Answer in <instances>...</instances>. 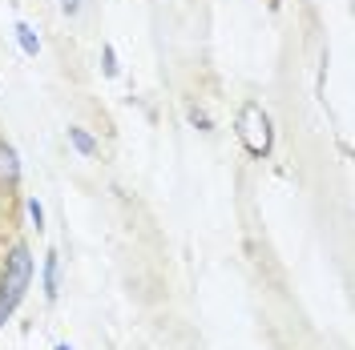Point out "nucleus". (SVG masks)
<instances>
[{"mask_svg": "<svg viewBox=\"0 0 355 350\" xmlns=\"http://www.w3.org/2000/svg\"><path fill=\"white\" fill-rule=\"evenodd\" d=\"M12 33H17V44H21L24 57H41V37H37V28L28 21H17L12 24Z\"/></svg>", "mask_w": 355, "mask_h": 350, "instance_id": "nucleus-6", "label": "nucleus"}, {"mask_svg": "<svg viewBox=\"0 0 355 350\" xmlns=\"http://www.w3.org/2000/svg\"><path fill=\"white\" fill-rule=\"evenodd\" d=\"M17 181H21V154L12 149V141H0V185L17 190Z\"/></svg>", "mask_w": 355, "mask_h": 350, "instance_id": "nucleus-3", "label": "nucleus"}, {"mask_svg": "<svg viewBox=\"0 0 355 350\" xmlns=\"http://www.w3.org/2000/svg\"><path fill=\"white\" fill-rule=\"evenodd\" d=\"M41 286H44V298L49 302H57V294H61V254H44V270H41Z\"/></svg>", "mask_w": 355, "mask_h": 350, "instance_id": "nucleus-4", "label": "nucleus"}, {"mask_svg": "<svg viewBox=\"0 0 355 350\" xmlns=\"http://www.w3.org/2000/svg\"><path fill=\"white\" fill-rule=\"evenodd\" d=\"M33 274H37V262H33V250L17 241L4 258V270H0V326L17 314V306L24 302V290L33 286Z\"/></svg>", "mask_w": 355, "mask_h": 350, "instance_id": "nucleus-1", "label": "nucleus"}, {"mask_svg": "<svg viewBox=\"0 0 355 350\" xmlns=\"http://www.w3.org/2000/svg\"><path fill=\"white\" fill-rule=\"evenodd\" d=\"M101 73H105V77H117V73H121V65H117V48H113V44H101Z\"/></svg>", "mask_w": 355, "mask_h": 350, "instance_id": "nucleus-7", "label": "nucleus"}, {"mask_svg": "<svg viewBox=\"0 0 355 350\" xmlns=\"http://www.w3.org/2000/svg\"><path fill=\"white\" fill-rule=\"evenodd\" d=\"M65 137H69V145H73V149H77L81 157H97V154H101L97 137H93V133H89L85 125H69V129H65Z\"/></svg>", "mask_w": 355, "mask_h": 350, "instance_id": "nucleus-5", "label": "nucleus"}, {"mask_svg": "<svg viewBox=\"0 0 355 350\" xmlns=\"http://www.w3.org/2000/svg\"><path fill=\"white\" fill-rule=\"evenodd\" d=\"M234 137L246 149V157H254V161L270 157V149H275V121H270V113L259 101H243L239 117H234Z\"/></svg>", "mask_w": 355, "mask_h": 350, "instance_id": "nucleus-2", "label": "nucleus"}, {"mask_svg": "<svg viewBox=\"0 0 355 350\" xmlns=\"http://www.w3.org/2000/svg\"><path fill=\"white\" fill-rule=\"evenodd\" d=\"M85 4H89V0H57V8H61V12H65L69 21H77V17H81V12H85Z\"/></svg>", "mask_w": 355, "mask_h": 350, "instance_id": "nucleus-9", "label": "nucleus"}, {"mask_svg": "<svg viewBox=\"0 0 355 350\" xmlns=\"http://www.w3.org/2000/svg\"><path fill=\"white\" fill-rule=\"evenodd\" d=\"M57 350H73V347H69V342H57Z\"/></svg>", "mask_w": 355, "mask_h": 350, "instance_id": "nucleus-11", "label": "nucleus"}, {"mask_svg": "<svg viewBox=\"0 0 355 350\" xmlns=\"http://www.w3.org/2000/svg\"><path fill=\"white\" fill-rule=\"evenodd\" d=\"M190 121H194V125H198L202 133H210V129H214V121H210V117H206L202 109H190Z\"/></svg>", "mask_w": 355, "mask_h": 350, "instance_id": "nucleus-10", "label": "nucleus"}, {"mask_svg": "<svg viewBox=\"0 0 355 350\" xmlns=\"http://www.w3.org/2000/svg\"><path fill=\"white\" fill-rule=\"evenodd\" d=\"M24 210H28V218H33V225H37V234H41V230H44V205L37 201V197H28V201H24Z\"/></svg>", "mask_w": 355, "mask_h": 350, "instance_id": "nucleus-8", "label": "nucleus"}]
</instances>
